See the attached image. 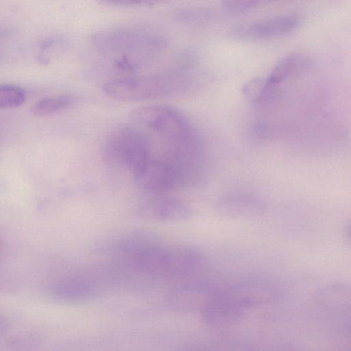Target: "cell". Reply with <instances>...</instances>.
I'll list each match as a JSON object with an SVG mask.
<instances>
[{"label":"cell","instance_id":"cell-16","mask_svg":"<svg viewBox=\"0 0 351 351\" xmlns=\"http://www.w3.org/2000/svg\"><path fill=\"white\" fill-rule=\"evenodd\" d=\"M60 45L59 39L49 37L43 40L38 45L37 49V58L43 63H48L53 57Z\"/></svg>","mask_w":351,"mask_h":351},{"label":"cell","instance_id":"cell-17","mask_svg":"<svg viewBox=\"0 0 351 351\" xmlns=\"http://www.w3.org/2000/svg\"><path fill=\"white\" fill-rule=\"evenodd\" d=\"M223 6L234 12H243L256 6V0H221Z\"/></svg>","mask_w":351,"mask_h":351},{"label":"cell","instance_id":"cell-11","mask_svg":"<svg viewBox=\"0 0 351 351\" xmlns=\"http://www.w3.org/2000/svg\"><path fill=\"white\" fill-rule=\"evenodd\" d=\"M49 295L56 301L77 304L95 300L98 295V290L94 284L84 278L68 276L51 284Z\"/></svg>","mask_w":351,"mask_h":351},{"label":"cell","instance_id":"cell-1","mask_svg":"<svg viewBox=\"0 0 351 351\" xmlns=\"http://www.w3.org/2000/svg\"><path fill=\"white\" fill-rule=\"evenodd\" d=\"M119 251L134 271L147 277L176 279L177 246H167L145 235L128 238Z\"/></svg>","mask_w":351,"mask_h":351},{"label":"cell","instance_id":"cell-15","mask_svg":"<svg viewBox=\"0 0 351 351\" xmlns=\"http://www.w3.org/2000/svg\"><path fill=\"white\" fill-rule=\"evenodd\" d=\"M26 99V93L21 87L0 84V110L19 107L25 103Z\"/></svg>","mask_w":351,"mask_h":351},{"label":"cell","instance_id":"cell-9","mask_svg":"<svg viewBox=\"0 0 351 351\" xmlns=\"http://www.w3.org/2000/svg\"><path fill=\"white\" fill-rule=\"evenodd\" d=\"M135 182L148 193H161L182 186L176 167L164 158H151Z\"/></svg>","mask_w":351,"mask_h":351},{"label":"cell","instance_id":"cell-10","mask_svg":"<svg viewBox=\"0 0 351 351\" xmlns=\"http://www.w3.org/2000/svg\"><path fill=\"white\" fill-rule=\"evenodd\" d=\"M266 208L264 201L256 195L246 192H230L217 201L216 210L223 217L250 219L261 215Z\"/></svg>","mask_w":351,"mask_h":351},{"label":"cell","instance_id":"cell-13","mask_svg":"<svg viewBox=\"0 0 351 351\" xmlns=\"http://www.w3.org/2000/svg\"><path fill=\"white\" fill-rule=\"evenodd\" d=\"M319 305L344 317H350V291L342 283L329 285L319 290L316 295Z\"/></svg>","mask_w":351,"mask_h":351},{"label":"cell","instance_id":"cell-12","mask_svg":"<svg viewBox=\"0 0 351 351\" xmlns=\"http://www.w3.org/2000/svg\"><path fill=\"white\" fill-rule=\"evenodd\" d=\"M311 64L310 58L304 54L294 53L281 58L274 66L265 82L269 86L281 85L308 70Z\"/></svg>","mask_w":351,"mask_h":351},{"label":"cell","instance_id":"cell-7","mask_svg":"<svg viewBox=\"0 0 351 351\" xmlns=\"http://www.w3.org/2000/svg\"><path fill=\"white\" fill-rule=\"evenodd\" d=\"M138 211L145 219L163 222L184 221L192 213L185 202L166 193H149L141 201Z\"/></svg>","mask_w":351,"mask_h":351},{"label":"cell","instance_id":"cell-2","mask_svg":"<svg viewBox=\"0 0 351 351\" xmlns=\"http://www.w3.org/2000/svg\"><path fill=\"white\" fill-rule=\"evenodd\" d=\"M101 154L109 165L129 173L134 180L152 158L147 137L142 132L130 127L110 133L104 141Z\"/></svg>","mask_w":351,"mask_h":351},{"label":"cell","instance_id":"cell-21","mask_svg":"<svg viewBox=\"0 0 351 351\" xmlns=\"http://www.w3.org/2000/svg\"><path fill=\"white\" fill-rule=\"evenodd\" d=\"M0 247H1V241H0Z\"/></svg>","mask_w":351,"mask_h":351},{"label":"cell","instance_id":"cell-4","mask_svg":"<svg viewBox=\"0 0 351 351\" xmlns=\"http://www.w3.org/2000/svg\"><path fill=\"white\" fill-rule=\"evenodd\" d=\"M131 119L160 136L165 144L181 142L198 134L178 110L166 106H147L134 110Z\"/></svg>","mask_w":351,"mask_h":351},{"label":"cell","instance_id":"cell-3","mask_svg":"<svg viewBox=\"0 0 351 351\" xmlns=\"http://www.w3.org/2000/svg\"><path fill=\"white\" fill-rule=\"evenodd\" d=\"M189 85L185 77L162 74L117 79L106 83L102 90L114 99L142 101L182 93Z\"/></svg>","mask_w":351,"mask_h":351},{"label":"cell","instance_id":"cell-18","mask_svg":"<svg viewBox=\"0 0 351 351\" xmlns=\"http://www.w3.org/2000/svg\"><path fill=\"white\" fill-rule=\"evenodd\" d=\"M102 2L112 5H131L147 0H101Z\"/></svg>","mask_w":351,"mask_h":351},{"label":"cell","instance_id":"cell-14","mask_svg":"<svg viewBox=\"0 0 351 351\" xmlns=\"http://www.w3.org/2000/svg\"><path fill=\"white\" fill-rule=\"evenodd\" d=\"M73 102L69 96H53L43 98L31 107L32 113L38 117L53 115L67 108Z\"/></svg>","mask_w":351,"mask_h":351},{"label":"cell","instance_id":"cell-8","mask_svg":"<svg viewBox=\"0 0 351 351\" xmlns=\"http://www.w3.org/2000/svg\"><path fill=\"white\" fill-rule=\"evenodd\" d=\"M300 23V19L295 15L276 16L237 25L231 29L230 35L242 40L277 38L293 32Z\"/></svg>","mask_w":351,"mask_h":351},{"label":"cell","instance_id":"cell-20","mask_svg":"<svg viewBox=\"0 0 351 351\" xmlns=\"http://www.w3.org/2000/svg\"><path fill=\"white\" fill-rule=\"evenodd\" d=\"M276 1H280V0H256V5H260L262 3H267L269 2Z\"/></svg>","mask_w":351,"mask_h":351},{"label":"cell","instance_id":"cell-19","mask_svg":"<svg viewBox=\"0 0 351 351\" xmlns=\"http://www.w3.org/2000/svg\"><path fill=\"white\" fill-rule=\"evenodd\" d=\"M7 322L4 317L0 314V338L5 334L7 330Z\"/></svg>","mask_w":351,"mask_h":351},{"label":"cell","instance_id":"cell-5","mask_svg":"<svg viewBox=\"0 0 351 351\" xmlns=\"http://www.w3.org/2000/svg\"><path fill=\"white\" fill-rule=\"evenodd\" d=\"M221 287L216 280L198 276L181 281L169 293L168 302L179 311L201 312Z\"/></svg>","mask_w":351,"mask_h":351},{"label":"cell","instance_id":"cell-6","mask_svg":"<svg viewBox=\"0 0 351 351\" xmlns=\"http://www.w3.org/2000/svg\"><path fill=\"white\" fill-rule=\"evenodd\" d=\"M224 288L245 313L251 309L274 303L282 292L274 282L260 278L241 280Z\"/></svg>","mask_w":351,"mask_h":351}]
</instances>
